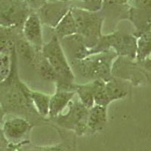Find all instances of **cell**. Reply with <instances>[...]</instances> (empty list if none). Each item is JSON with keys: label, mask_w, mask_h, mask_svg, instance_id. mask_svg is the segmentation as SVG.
<instances>
[{"label": "cell", "mask_w": 151, "mask_h": 151, "mask_svg": "<svg viewBox=\"0 0 151 151\" xmlns=\"http://www.w3.org/2000/svg\"><path fill=\"white\" fill-rule=\"evenodd\" d=\"M30 11L26 1L0 0V24L10 28L23 26Z\"/></svg>", "instance_id": "obj_5"}, {"label": "cell", "mask_w": 151, "mask_h": 151, "mask_svg": "<svg viewBox=\"0 0 151 151\" xmlns=\"http://www.w3.org/2000/svg\"><path fill=\"white\" fill-rule=\"evenodd\" d=\"M48 0H26L27 3L29 5V9L32 10H36L40 9L42 5H44Z\"/></svg>", "instance_id": "obj_23"}, {"label": "cell", "mask_w": 151, "mask_h": 151, "mask_svg": "<svg viewBox=\"0 0 151 151\" xmlns=\"http://www.w3.org/2000/svg\"><path fill=\"white\" fill-rule=\"evenodd\" d=\"M24 39L38 51L43 46L42 23L36 12H31L23 25Z\"/></svg>", "instance_id": "obj_8"}, {"label": "cell", "mask_w": 151, "mask_h": 151, "mask_svg": "<svg viewBox=\"0 0 151 151\" xmlns=\"http://www.w3.org/2000/svg\"><path fill=\"white\" fill-rule=\"evenodd\" d=\"M11 70V61L7 55L0 53V83L7 79Z\"/></svg>", "instance_id": "obj_20"}, {"label": "cell", "mask_w": 151, "mask_h": 151, "mask_svg": "<svg viewBox=\"0 0 151 151\" xmlns=\"http://www.w3.org/2000/svg\"><path fill=\"white\" fill-rule=\"evenodd\" d=\"M71 5L70 2L58 0H48L37 10L42 24H45L54 29L69 11Z\"/></svg>", "instance_id": "obj_7"}, {"label": "cell", "mask_w": 151, "mask_h": 151, "mask_svg": "<svg viewBox=\"0 0 151 151\" xmlns=\"http://www.w3.org/2000/svg\"><path fill=\"white\" fill-rule=\"evenodd\" d=\"M8 139L5 136L3 130L0 129V147H5L8 145Z\"/></svg>", "instance_id": "obj_25"}, {"label": "cell", "mask_w": 151, "mask_h": 151, "mask_svg": "<svg viewBox=\"0 0 151 151\" xmlns=\"http://www.w3.org/2000/svg\"><path fill=\"white\" fill-rule=\"evenodd\" d=\"M30 128V123L27 119L14 117L5 122L3 132L8 141H16L22 138Z\"/></svg>", "instance_id": "obj_9"}, {"label": "cell", "mask_w": 151, "mask_h": 151, "mask_svg": "<svg viewBox=\"0 0 151 151\" xmlns=\"http://www.w3.org/2000/svg\"><path fill=\"white\" fill-rule=\"evenodd\" d=\"M14 47V41L12 38V28L0 27V53Z\"/></svg>", "instance_id": "obj_19"}, {"label": "cell", "mask_w": 151, "mask_h": 151, "mask_svg": "<svg viewBox=\"0 0 151 151\" xmlns=\"http://www.w3.org/2000/svg\"><path fill=\"white\" fill-rule=\"evenodd\" d=\"M53 29L55 31V36L58 38L59 40H64L77 33L76 24L71 10L67 12Z\"/></svg>", "instance_id": "obj_13"}, {"label": "cell", "mask_w": 151, "mask_h": 151, "mask_svg": "<svg viewBox=\"0 0 151 151\" xmlns=\"http://www.w3.org/2000/svg\"><path fill=\"white\" fill-rule=\"evenodd\" d=\"M33 64L43 79L48 82H54L55 83L59 80L58 74L47 59L43 56L41 51L38 52Z\"/></svg>", "instance_id": "obj_14"}, {"label": "cell", "mask_w": 151, "mask_h": 151, "mask_svg": "<svg viewBox=\"0 0 151 151\" xmlns=\"http://www.w3.org/2000/svg\"><path fill=\"white\" fill-rule=\"evenodd\" d=\"M106 92L110 102L122 99L129 94V86L126 82L112 76L106 82Z\"/></svg>", "instance_id": "obj_12"}, {"label": "cell", "mask_w": 151, "mask_h": 151, "mask_svg": "<svg viewBox=\"0 0 151 151\" xmlns=\"http://www.w3.org/2000/svg\"><path fill=\"white\" fill-rule=\"evenodd\" d=\"M129 0H103L102 7L116 6V5H123L127 3Z\"/></svg>", "instance_id": "obj_24"}, {"label": "cell", "mask_w": 151, "mask_h": 151, "mask_svg": "<svg viewBox=\"0 0 151 151\" xmlns=\"http://www.w3.org/2000/svg\"><path fill=\"white\" fill-rule=\"evenodd\" d=\"M29 97L33 107L42 117L48 116L51 96L45 93L36 91H29Z\"/></svg>", "instance_id": "obj_16"}, {"label": "cell", "mask_w": 151, "mask_h": 151, "mask_svg": "<svg viewBox=\"0 0 151 151\" xmlns=\"http://www.w3.org/2000/svg\"><path fill=\"white\" fill-rule=\"evenodd\" d=\"M73 98L68 104V110L66 113H60L56 117L57 122L64 128L75 131L79 135L88 132L87 119L88 109H87L78 98Z\"/></svg>", "instance_id": "obj_6"}, {"label": "cell", "mask_w": 151, "mask_h": 151, "mask_svg": "<svg viewBox=\"0 0 151 151\" xmlns=\"http://www.w3.org/2000/svg\"><path fill=\"white\" fill-rule=\"evenodd\" d=\"M107 122L106 106L94 104L88 110L87 119L88 131L96 132L104 129Z\"/></svg>", "instance_id": "obj_11"}, {"label": "cell", "mask_w": 151, "mask_h": 151, "mask_svg": "<svg viewBox=\"0 0 151 151\" xmlns=\"http://www.w3.org/2000/svg\"><path fill=\"white\" fill-rule=\"evenodd\" d=\"M113 49L119 57L132 60L136 59L137 38L133 34L115 32L108 35H102L98 44L86 52V57Z\"/></svg>", "instance_id": "obj_3"}, {"label": "cell", "mask_w": 151, "mask_h": 151, "mask_svg": "<svg viewBox=\"0 0 151 151\" xmlns=\"http://www.w3.org/2000/svg\"><path fill=\"white\" fill-rule=\"evenodd\" d=\"M58 1H60V2H70L72 0H58Z\"/></svg>", "instance_id": "obj_28"}, {"label": "cell", "mask_w": 151, "mask_h": 151, "mask_svg": "<svg viewBox=\"0 0 151 151\" xmlns=\"http://www.w3.org/2000/svg\"><path fill=\"white\" fill-rule=\"evenodd\" d=\"M70 10L76 24V34L85 46L80 59L84 58L86 52L94 48L101 37L104 17L98 12H88L80 8L71 7Z\"/></svg>", "instance_id": "obj_2"}, {"label": "cell", "mask_w": 151, "mask_h": 151, "mask_svg": "<svg viewBox=\"0 0 151 151\" xmlns=\"http://www.w3.org/2000/svg\"><path fill=\"white\" fill-rule=\"evenodd\" d=\"M91 85H92L94 104L107 107V106L111 102L106 92V82L102 79H95L91 81Z\"/></svg>", "instance_id": "obj_17"}, {"label": "cell", "mask_w": 151, "mask_h": 151, "mask_svg": "<svg viewBox=\"0 0 151 151\" xmlns=\"http://www.w3.org/2000/svg\"><path fill=\"white\" fill-rule=\"evenodd\" d=\"M73 89L78 98L86 108L89 110L94 105L91 82L83 85H73Z\"/></svg>", "instance_id": "obj_18"}, {"label": "cell", "mask_w": 151, "mask_h": 151, "mask_svg": "<svg viewBox=\"0 0 151 151\" xmlns=\"http://www.w3.org/2000/svg\"><path fill=\"white\" fill-rule=\"evenodd\" d=\"M133 35L137 38L136 60L137 63H141L149 58L151 54V30Z\"/></svg>", "instance_id": "obj_15"}, {"label": "cell", "mask_w": 151, "mask_h": 151, "mask_svg": "<svg viewBox=\"0 0 151 151\" xmlns=\"http://www.w3.org/2000/svg\"><path fill=\"white\" fill-rule=\"evenodd\" d=\"M3 116H4V109H3V106H2V104H0V122L2 121V118H3Z\"/></svg>", "instance_id": "obj_27"}, {"label": "cell", "mask_w": 151, "mask_h": 151, "mask_svg": "<svg viewBox=\"0 0 151 151\" xmlns=\"http://www.w3.org/2000/svg\"><path fill=\"white\" fill-rule=\"evenodd\" d=\"M135 8L151 12V0H135Z\"/></svg>", "instance_id": "obj_22"}, {"label": "cell", "mask_w": 151, "mask_h": 151, "mask_svg": "<svg viewBox=\"0 0 151 151\" xmlns=\"http://www.w3.org/2000/svg\"><path fill=\"white\" fill-rule=\"evenodd\" d=\"M75 95L76 92L74 91L57 90L50 98L49 118L55 119L63 113Z\"/></svg>", "instance_id": "obj_10"}, {"label": "cell", "mask_w": 151, "mask_h": 151, "mask_svg": "<svg viewBox=\"0 0 151 151\" xmlns=\"http://www.w3.org/2000/svg\"><path fill=\"white\" fill-rule=\"evenodd\" d=\"M82 5L80 9L92 12H98L102 8L103 0H81Z\"/></svg>", "instance_id": "obj_21"}, {"label": "cell", "mask_w": 151, "mask_h": 151, "mask_svg": "<svg viewBox=\"0 0 151 151\" xmlns=\"http://www.w3.org/2000/svg\"><path fill=\"white\" fill-rule=\"evenodd\" d=\"M41 52L58 76L59 80L55 84H73L75 75L66 58L58 38L54 35L48 43L43 45Z\"/></svg>", "instance_id": "obj_4"}, {"label": "cell", "mask_w": 151, "mask_h": 151, "mask_svg": "<svg viewBox=\"0 0 151 151\" xmlns=\"http://www.w3.org/2000/svg\"><path fill=\"white\" fill-rule=\"evenodd\" d=\"M138 64H141V65L144 67V68H145L146 70H147L148 71L151 72V58H147L146 60H144L143 62L138 63Z\"/></svg>", "instance_id": "obj_26"}, {"label": "cell", "mask_w": 151, "mask_h": 151, "mask_svg": "<svg viewBox=\"0 0 151 151\" xmlns=\"http://www.w3.org/2000/svg\"><path fill=\"white\" fill-rule=\"evenodd\" d=\"M22 1H26V0H22Z\"/></svg>", "instance_id": "obj_29"}, {"label": "cell", "mask_w": 151, "mask_h": 151, "mask_svg": "<svg viewBox=\"0 0 151 151\" xmlns=\"http://www.w3.org/2000/svg\"><path fill=\"white\" fill-rule=\"evenodd\" d=\"M118 55L112 49L90 55L82 59H73L70 63L74 75L91 82L102 79L106 82L111 78L113 61Z\"/></svg>", "instance_id": "obj_1"}]
</instances>
